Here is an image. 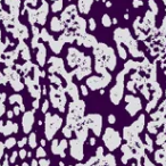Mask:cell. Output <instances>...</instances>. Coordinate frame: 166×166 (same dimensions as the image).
I'll return each instance as SVG.
<instances>
[{
	"label": "cell",
	"instance_id": "1",
	"mask_svg": "<svg viewBox=\"0 0 166 166\" xmlns=\"http://www.w3.org/2000/svg\"><path fill=\"white\" fill-rule=\"evenodd\" d=\"M122 93H123V73L117 75V84L110 91V100L115 105H117L122 98Z\"/></svg>",
	"mask_w": 166,
	"mask_h": 166
},
{
	"label": "cell",
	"instance_id": "2",
	"mask_svg": "<svg viewBox=\"0 0 166 166\" xmlns=\"http://www.w3.org/2000/svg\"><path fill=\"white\" fill-rule=\"evenodd\" d=\"M24 122H29V130L31 129V125H32V122H33V113L32 112H29L24 115ZM25 132H27V125L25 126Z\"/></svg>",
	"mask_w": 166,
	"mask_h": 166
},
{
	"label": "cell",
	"instance_id": "3",
	"mask_svg": "<svg viewBox=\"0 0 166 166\" xmlns=\"http://www.w3.org/2000/svg\"><path fill=\"white\" fill-rule=\"evenodd\" d=\"M101 23H103V25L105 27H109L110 25H112V21H110V17L108 16L107 14H105L103 16V18H101Z\"/></svg>",
	"mask_w": 166,
	"mask_h": 166
},
{
	"label": "cell",
	"instance_id": "4",
	"mask_svg": "<svg viewBox=\"0 0 166 166\" xmlns=\"http://www.w3.org/2000/svg\"><path fill=\"white\" fill-rule=\"evenodd\" d=\"M22 97H19V96H13V97H10V99H9V101H10V103H14L15 101H19V103H22Z\"/></svg>",
	"mask_w": 166,
	"mask_h": 166
},
{
	"label": "cell",
	"instance_id": "5",
	"mask_svg": "<svg viewBox=\"0 0 166 166\" xmlns=\"http://www.w3.org/2000/svg\"><path fill=\"white\" fill-rule=\"evenodd\" d=\"M89 27H90V30H92V31H93L94 29H96V22H94V19L93 18H91V19H90L89 21Z\"/></svg>",
	"mask_w": 166,
	"mask_h": 166
},
{
	"label": "cell",
	"instance_id": "6",
	"mask_svg": "<svg viewBox=\"0 0 166 166\" xmlns=\"http://www.w3.org/2000/svg\"><path fill=\"white\" fill-rule=\"evenodd\" d=\"M149 5H150V6H151V7H153V10H154V13H156L157 14V12H158V9H157V5H154V1L153 0H150V1H149Z\"/></svg>",
	"mask_w": 166,
	"mask_h": 166
},
{
	"label": "cell",
	"instance_id": "7",
	"mask_svg": "<svg viewBox=\"0 0 166 166\" xmlns=\"http://www.w3.org/2000/svg\"><path fill=\"white\" fill-rule=\"evenodd\" d=\"M133 6L137 7V6H142V1L141 0H134L133 1Z\"/></svg>",
	"mask_w": 166,
	"mask_h": 166
},
{
	"label": "cell",
	"instance_id": "8",
	"mask_svg": "<svg viewBox=\"0 0 166 166\" xmlns=\"http://www.w3.org/2000/svg\"><path fill=\"white\" fill-rule=\"evenodd\" d=\"M108 121H109V123H115V116L114 115H109L108 116Z\"/></svg>",
	"mask_w": 166,
	"mask_h": 166
},
{
	"label": "cell",
	"instance_id": "9",
	"mask_svg": "<svg viewBox=\"0 0 166 166\" xmlns=\"http://www.w3.org/2000/svg\"><path fill=\"white\" fill-rule=\"evenodd\" d=\"M81 90H82V93L84 94V96H86V94H88V91H86V88H85V86H83V85H82Z\"/></svg>",
	"mask_w": 166,
	"mask_h": 166
},
{
	"label": "cell",
	"instance_id": "10",
	"mask_svg": "<svg viewBox=\"0 0 166 166\" xmlns=\"http://www.w3.org/2000/svg\"><path fill=\"white\" fill-rule=\"evenodd\" d=\"M47 109H48V103L45 101V105H43V112H46Z\"/></svg>",
	"mask_w": 166,
	"mask_h": 166
},
{
	"label": "cell",
	"instance_id": "11",
	"mask_svg": "<svg viewBox=\"0 0 166 166\" xmlns=\"http://www.w3.org/2000/svg\"><path fill=\"white\" fill-rule=\"evenodd\" d=\"M106 6H107V7H110V6H112V2L107 1V2H106Z\"/></svg>",
	"mask_w": 166,
	"mask_h": 166
},
{
	"label": "cell",
	"instance_id": "12",
	"mask_svg": "<svg viewBox=\"0 0 166 166\" xmlns=\"http://www.w3.org/2000/svg\"><path fill=\"white\" fill-rule=\"evenodd\" d=\"M103 1H106V0H103Z\"/></svg>",
	"mask_w": 166,
	"mask_h": 166
}]
</instances>
